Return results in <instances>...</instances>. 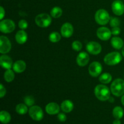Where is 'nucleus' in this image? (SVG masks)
Returning a JSON list of instances; mask_svg holds the SVG:
<instances>
[{
    "instance_id": "f257e3e1",
    "label": "nucleus",
    "mask_w": 124,
    "mask_h": 124,
    "mask_svg": "<svg viewBox=\"0 0 124 124\" xmlns=\"http://www.w3.org/2000/svg\"><path fill=\"white\" fill-rule=\"evenodd\" d=\"M110 92L108 87L102 84L98 85L94 88V94L99 100L106 101L110 98Z\"/></svg>"
},
{
    "instance_id": "cd10ccee",
    "label": "nucleus",
    "mask_w": 124,
    "mask_h": 124,
    "mask_svg": "<svg viewBox=\"0 0 124 124\" xmlns=\"http://www.w3.org/2000/svg\"><path fill=\"white\" fill-rule=\"evenodd\" d=\"M110 25L112 27H119L121 24V21L118 18L116 17H111L110 19Z\"/></svg>"
},
{
    "instance_id": "f3484780",
    "label": "nucleus",
    "mask_w": 124,
    "mask_h": 124,
    "mask_svg": "<svg viewBox=\"0 0 124 124\" xmlns=\"http://www.w3.org/2000/svg\"><path fill=\"white\" fill-rule=\"evenodd\" d=\"M13 70L17 73H21L25 71L26 69V64L23 60H18L13 64Z\"/></svg>"
},
{
    "instance_id": "7c9ffc66",
    "label": "nucleus",
    "mask_w": 124,
    "mask_h": 124,
    "mask_svg": "<svg viewBox=\"0 0 124 124\" xmlns=\"http://www.w3.org/2000/svg\"><path fill=\"white\" fill-rule=\"evenodd\" d=\"M18 26L21 30H25L28 27V23L25 19H21L18 23Z\"/></svg>"
},
{
    "instance_id": "f03ea898",
    "label": "nucleus",
    "mask_w": 124,
    "mask_h": 124,
    "mask_svg": "<svg viewBox=\"0 0 124 124\" xmlns=\"http://www.w3.org/2000/svg\"><path fill=\"white\" fill-rule=\"evenodd\" d=\"M110 90L113 95L119 97L124 94V80L117 78L113 81L110 87Z\"/></svg>"
},
{
    "instance_id": "c756f323",
    "label": "nucleus",
    "mask_w": 124,
    "mask_h": 124,
    "mask_svg": "<svg viewBox=\"0 0 124 124\" xmlns=\"http://www.w3.org/2000/svg\"><path fill=\"white\" fill-rule=\"evenodd\" d=\"M71 47L74 50L79 52L82 49V44L79 41H75L73 42L72 44H71Z\"/></svg>"
},
{
    "instance_id": "473e14b6",
    "label": "nucleus",
    "mask_w": 124,
    "mask_h": 124,
    "mask_svg": "<svg viewBox=\"0 0 124 124\" xmlns=\"http://www.w3.org/2000/svg\"><path fill=\"white\" fill-rule=\"evenodd\" d=\"M58 119H59V121L64 122L67 120V116L64 113H61L58 114Z\"/></svg>"
},
{
    "instance_id": "0eeeda50",
    "label": "nucleus",
    "mask_w": 124,
    "mask_h": 124,
    "mask_svg": "<svg viewBox=\"0 0 124 124\" xmlns=\"http://www.w3.org/2000/svg\"><path fill=\"white\" fill-rule=\"evenodd\" d=\"M15 29V24L12 20L6 19L0 23V31L3 33H9L13 31Z\"/></svg>"
},
{
    "instance_id": "1a4fd4ad",
    "label": "nucleus",
    "mask_w": 124,
    "mask_h": 124,
    "mask_svg": "<svg viewBox=\"0 0 124 124\" xmlns=\"http://www.w3.org/2000/svg\"><path fill=\"white\" fill-rule=\"evenodd\" d=\"M12 44L10 40L5 36H0V53L6 54L10 51Z\"/></svg>"
},
{
    "instance_id": "f704fd0d",
    "label": "nucleus",
    "mask_w": 124,
    "mask_h": 124,
    "mask_svg": "<svg viewBox=\"0 0 124 124\" xmlns=\"http://www.w3.org/2000/svg\"><path fill=\"white\" fill-rule=\"evenodd\" d=\"M5 16V10L2 6L0 7V19L2 20Z\"/></svg>"
},
{
    "instance_id": "4468645a",
    "label": "nucleus",
    "mask_w": 124,
    "mask_h": 124,
    "mask_svg": "<svg viewBox=\"0 0 124 124\" xmlns=\"http://www.w3.org/2000/svg\"><path fill=\"white\" fill-rule=\"evenodd\" d=\"M90 61V56L85 52H82L78 54L76 58V63L81 67H84Z\"/></svg>"
},
{
    "instance_id": "aec40b11",
    "label": "nucleus",
    "mask_w": 124,
    "mask_h": 124,
    "mask_svg": "<svg viewBox=\"0 0 124 124\" xmlns=\"http://www.w3.org/2000/svg\"><path fill=\"white\" fill-rule=\"evenodd\" d=\"M111 44L115 49L120 50L124 47V41L121 38L115 36L111 38Z\"/></svg>"
},
{
    "instance_id": "4c0bfd02",
    "label": "nucleus",
    "mask_w": 124,
    "mask_h": 124,
    "mask_svg": "<svg viewBox=\"0 0 124 124\" xmlns=\"http://www.w3.org/2000/svg\"><path fill=\"white\" fill-rule=\"evenodd\" d=\"M109 101L110 102H114V99H113V98H111V97H110V98H109Z\"/></svg>"
},
{
    "instance_id": "9b49d317",
    "label": "nucleus",
    "mask_w": 124,
    "mask_h": 124,
    "mask_svg": "<svg viewBox=\"0 0 124 124\" xmlns=\"http://www.w3.org/2000/svg\"><path fill=\"white\" fill-rule=\"evenodd\" d=\"M97 36L102 41H107L111 38V31L109 29L105 27H101L97 30Z\"/></svg>"
},
{
    "instance_id": "423d86ee",
    "label": "nucleus",
    "mask_w": 124,
    "mask_h": 124,
    "mask_svg": "<svg viewBox=\"0 0 124 124\" xmlns=\"http://www.w3.org/2000/svg\"><path fill=\"white\" fill-rule=\"evenodd\" d=\"M29 116L34 121H40L43 119L44 113L42 108L37 105L30 107L29 110Z\"/></svg>"
},
{
    "instance_id": "5701e85b",
    "label": "nucleus",
    "mask_w": 124,
    "mask_h": 124,
    "mask_svg": "<svg viewBox=\"0 0 124 124\" xmlns=\"http://www.w3.org/2000/svg\"><path fill=\"white\" fill-rule=\"evenodd\" d=\"M28 111L27 105L25 104H19L16 107V111L19 115H25Z\"/></svg>"
},
{
    "instance_id": "9d476101",
    "label": "nucleus",
    "mask_w": 124,
    "mask_h": 124,
    "mask_svg": "<svg viewBox=\"0 0 124 124\" xmlns=\"http://www.w3.org/2000/svg\"><path fill=\"white\" fill-rule=\"evenodd\" d=\"M86 50L90 54L96 55L101 52L102 46L96 41H90L86 46Z\"/></svg>"
},
{
    "instance_id": "2f4dec72",
    "label": "nucleus",
    "mask_w": 124,
    "mask_h": 124,
    "mask_svg": "<svg viewBox=\"0 0 124 124\" xmlns=\"http://www.w3.org/2000/svg\"><path fill=\"white\" fill-rule=\"evenodd\" d=\"M111 31V33L113 35H118L121 33V29L119 27H113Z\"/></svg>"
},
{
    "instance_id": "bb28decb",
    "label": "nucleus",
    "mask_w": 124,
    "mask_h": 124,
    "mask_svg": "<svg viewBox=\"0 0 124 124\" xmlns=\"http://www.w3.org/2000/svg\"><path fill=\"white\" fill-rule=\"evenodd\" d=\"M48 39H49L50 41H51L52 42L56 43L60 41L61 39V35L57 31H53L50 34Z\"/></svg>"
},
{
    "instance_id": "c85d7f7f",
    "label": "nucleus",
    "mask_w": 124,
    "mask_h": 124,
    "mask_svg": "<svg viewBox=\"0 0 124 124\" xmlns=\"http://www.w3.org/2000/svg\"><path fill=\"white\" fill-rule=\"evenodd\" d=\"M24 101L25 104L29 107H32L35 104V99L32 96H26L24 98Z\"/></svg>"
},
{
    "instance_id": "b1692460",
    "label": "nucleus",
    "mask_w": 124,
    "mask_h": 124,
    "mask_svg": "<svg viewBox=\"0 0 124 124\" xmlns=\"http://www.w3.org/2000/svg\"><path fill=\"white\" fill-rule=\"evenodd\" d=\"M99 80L101 83L106 84H108L111 82L112 80V76L108 73H104L101 75Z\"/></svg>"
},
{
    "instance_id": "412c9836",
    "label": "nucleus",
    "mask_w": 124,
    "mask_h": 124,
    "mask_svg": "<svg viewBox=\"0 0 124 124\" xmlns=\"http://www.w3.org/2000/svg\"><path fill=\"white\" fill-rule=\"evenodd\" d=\"M0 121L3 124H7L11 121V116L7 111L2 110L0 112Z\"/></svg>"
},
{
    "instance_id": "72a5a7b5",
    "label": "nucleus",
    "mask_w": 124,
    "mask_h": 124,
    "mask_svg": "<svg viewBox=\"0 0 124 124\" xmlns=\"http://www.w3.org/2000/svg\"><path fill=\"white\" fill-rule=\"evenodd\" d=\"M6 94V89L4 87L3 85H0V98H2L5 96Z\"/></svg>"
},
{
    "instance_id": "6ab92c4d",
    "label": "nucleus",
    "mask_w": 124,
    "mask_h": 124,
    "mask_svg": "<svg viewBox=\"0 0 124 124\" xmlns=\"http://www.w3.org/2000/svg\"><path fill=\"white\" fill-rule=\"evenodd\" d=\"M74 108V104L70 100H65L61 103V109L64 113H70Z\"/></svg>"
},
{
    "instance_id": "a878e982",
    "label": "nucleus",
    "mask_w": 124,
    "mask_h": 124,
    "mask_svg": "<svg viewBox=\"0 0 124 124\" xmlns=\"http://www.w3.org/2000/svg\"><path fill=\"white\" fill-rule=\"evenodd\" d=\"M4 79L6 80V82H11L15 79L14 71L11 69L7 70V71H5L4 74Z\"/></svg>"
},
{
    "instance_id": "4be33fe9",
    "label": "nucleus",
    "mask_w": 124,
    "mask_h": 124,
    "mask_svg": "<svg viewBox=\"0 0 124 124\" xmlns=\"http://www.w3.org/2000/svg\"><path fill=\"white\" fill-rule=\"evenodd\" d=\"M113 115L116 119H121L124 116V110L121 107L117 106L113 110Z\"/></svg>"
},
{
    "instance_id": "dca6fc26",
    "label": "nucleus",
    "mask_w": 124,
    "mask_h": 124,
    "mask_svg": "<svg viewBox=\"0 0 124 124\" xmlns=\"http://www.w3.org/2000/svg\"><path fill=\"white\" fill-rule=\"evenodd\" d=\"M60 108L59 105L57 103L50 102L46 105V111L48 115H56L60 111Z\"/></svg>"
},
{
    "instance_id": "393cba45",
    "label": "nucleus",
    "mask_w": 124,
    "mask_h": 124,
    "mask_svg": "<svg viewBox=\"0 0 124 124\" xmlns=\"http://www.w3.org/2000/svg\"><path fill=\"white\" fill-rule=\"evenodd\" d=\"M62 15V10L59 7H54L50 11L51 16L54 18H59Z\"/></svg>"
},
{
    "instance_id": "ddd939ff",
    "label": "nucleus",
    "mask_w": 124,
    "mask_h": 124,
    "mask_svg": "<svg viewBox=\"0 0 124 124\" xmlns=\"http://www.w3.org/2000/svg\"><path fill=\"white\" fill-rule=\"evenodd\" d=\"M61 33L64 38H70L73 33V27L70 23H65L62 25L61 29Z\"/></svg>"
},
{
    "instance_id": "a211bd4d",
    "label": "nucleus",
    "mask_w": 124,
    "mask_h": 124,
    "mask_svg": "<svg viewBox=\"0 0 124 124\" xmlns=\"http://www.w3.org/2000/svg\"><path fill=\"white\" fill-rule=\"evenodd\" d=\"M15 39L17 43L19 44H23L27 40V34L24 30H19L16 33Z\"/></svg>"
},
{
    "instance_id": "c9c22d12",
    "label": "nucleus",
    "mask_w": 124,
    "mask_h": 124,
    "mask_svg": "<svg viewBox=\"0 0 124 124\" xmlns=\"http://www.w3.org/2000/svg\"><path fill=\"white\" fill-rule=\"evenodd\" d=\"M113 124H121V122L120 119H115L113 122Z\"/></svg>"
},
{
    "instance_id": "7ed1b4c3",
    "label": "nucleus",
    "mask_w": 124,
    "mask_h": 124,
    "mask_svg": "<svg viewBox=\"0 0 124 124\" xmlns=\"http://www.w3.org/2000/svg\"><path fill=\"white\" fill-rule=\"evenodd\" d=\"M122 59L121 53L117 52H113L108 53L104 57V62L108 65H115L121 62Z\"/></svg>"
},
{
    "instance_id": "f8f14e48",
    "label": "nucleus",
    "mask_w": 124,
    "mask_h": 124,
    "mask_svg": "<svg viewBox=\"0 0 124 124\" xmlns=\"http://www.w3.org/2000/svg\"><path fill=\"white\" fill-rule=\"evenodd\" d=\"M113 12L117 16H121L124 13V4L121 0H116L111 5Z\"/></svg>"
},
{
    "instance_id": "e433bc0d",
    "label": "nucleus",
    "mask_w": 124,
    "mask_h": 124,
    "mask_svg": "<svg viewBox=\"0 0 124 124\" xmlns=\"http://www.w3.org/2000/svg\"><path fill=\"white\" fill-rule=\"evenodd\" d=\"M121 102H122V105L124 106V95H123L121 98Z\"/></svg>"
},
{
    "instance_id": "20e7f679",
    "label": "nucleus",
    "mask_w": 124,
    "mask_h": 124,
    "mask_svg": "<svg viewBox=\"0 0 124 124\" xmlns=\"http://www.w3.org/2000/svg\"><path fill=\"white\" fill-rule=\"evenodd\" d=\"M95 21L98 24L101 25H106L110 22V17L108 12L104 9H99L96 12L94 16Z\"/></svg>"
},
{
    "instance_id": "6e6552de",
    "label": "nucleus",
    "mask_w": 124,
    "mask_h": 124,
    "mask_svg": "<svg viewBox=\"0 0 124 124\" xmlns=\"http://www.w3.org/2000/svg\"><path fill=\"white\" fill-rule=\"evenodd\" d=\"M102 71V66L99 62H93L88 67L89 74L92 77L96 78L99 76L101 73Z\"/></svg>"
},
{
    "instance_id": "39448f33",
    "label": "nucleus",
    "mask_w": 124,
    "mask_h": 124,
    "mask_svg": "<svg viewBox=\"0 0 124 124\" xmlns=\"http://www.w3.org/2000/svg\"><path fill=\"white\" fill-rule=\"evenodd\" d=\"M52 17L47 13H41L35 18V23L38 26L42 28L47 27L52 23Z\"/></svg>"
},
{
    "instance_id": "58836bf2",
    "label": "nucleus",
    "mask_w": 124,
    "mask_h": 124,
    "mask_svg": "<svg viewBox=\"0 0 124 124\" xmlns=\"http://www.w3.org/2000/svg\"><path fill=\"white\" fill-rule=\"evenodd\" d=\"M122 56L124 57V47H122Z\"/></svg>"
},
{
    "instance_id": "2eb2a0df",
    "label": "nucleus",
    "mask_w": 124,
    "mask_h": 124,
    "mask_svg": "<svg viewBox=\"0 0 124 124\" xmlns=\"http://www.w3.org/2000/svg\"><path fill=\"white\" fill-rule=\"evenodd\" d=\"M0 65L3 69L8 70L13 67V61L10 57L4 54L0 57Z\"/></svg>"
}]
</instances>
